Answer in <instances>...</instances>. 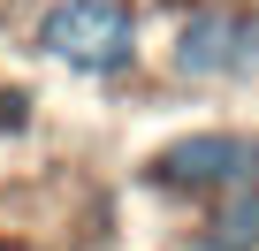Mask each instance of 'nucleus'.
I'll use <instances>...</instances> for the list:
<instances>
[{"instance_id": "1", "label": "nucleus", "mask_w": 259, "mask_h": 251, "mask_svg": "<svg viewBox=\"0 0 259 251\" xmlns=\"http://www.w3.org/2000/svg\"><path fill=\"white\" fill-rule=\"evenodd\" d=\"M38 54L76 76H122L138 61V8L130 0H54L38 16Z\"/></svg>"}, {"instance_id": "2", "label": "nucleus", "mask_w": 259, "mask_h": 251, "mask_svg": "<svg viewBox=\"0 0 259 251\" xmlns=\"http://www.w3.org/2000/svg\"><path fill=\"white\" fill-rule=\"evenodd\" d=\"M168 61H176V76H191V84L259 76V8H236V0H198V8L176 23Z\"/></svg>"}, {"instance_id": "3", "label": "nucleus", "mask_w": 259, "mask_h": 251, "mask_svg": "<svg viewBox=\"0 0 259 251\" xmlns=\"http://www.w3.org/2000/svg\"><path fill=\"white\" fill-rule=\"evenodd\" d=\"M259 175V137L244 130H198V137H176L160 160H153V183L160 190H236Z\"/></svg>"}, {"instance_id": "4", "label": "nucleus", "mask_w": 259, "mask_h": 251, "mask_svg": "<svg viewBox=\"0 0 259 251\" xmlns=\"http://www.w3.org/2000/svg\"><path fill=\"white\" fill-rule=\"evenodd\" d=\"M198 243L206 251H259V175L236 183V190H221V206L206 213Z\"/></svg>"}, {"instance_id": "5", "label": "nucleus", "mask_w": 259, "mask_h": 251, "mask_svg": "<svg viewBox=\"0 0 259 251\" xmlns=\"http://www.w3.org/2000/svg\"><path fill=\"white\" fill-rule=\"evenodd\" d=\"M23 122H31V91L0 84V137H8V130H23Z\"/></svg>"}]
</instances>
